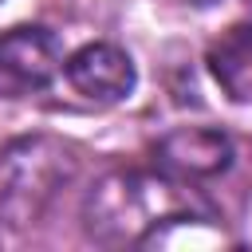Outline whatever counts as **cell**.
<instances>
[{
    "label": "cell",
    "mask_w": 252,
    "mask_h": 252,
    "mask_svg": "<svg viewBox=\"0 0 252 252\" xmlns=\"http://www.w3.org/2000/svg\"><path fill=\"white\" fill-rule=\"evenodd\" d=\"M201 217V201L169 177L114 169L98 177L83 201V228L98 244H146L158 228Z\"/></svg>",
    "instance_id": "1"
},
{
    "label": "cell",
    "mask_w": 252,
    "mask_h": 252,
    "mask_svg": "<svg viewBox=\"0 0 252 252\" xmlns=\"http://www.w3.org/2000/svg\"><path fill=\"white\" fill-rule=\"evenodd\" d=\"M71 177L75 150L51 134H32L0 146V220L16 228L39 220Z\"/></svg>",
    "instance_id": "2"
},
{
    "label": "cell",
    "mask_w": 252,
    "mask_h": 252,
    "mask_svg": "<svg viewBox=\"0 0 252 252\" xmlns=\"http://www.w3.org/2000/svg\"><path fill=\"white\" fill-rule=\"evenodd\" d=\"M63 67L59 39L39 24L0 32V98H28L43 91Z\"/></svg>",
    "instance_id": "3"
},
{
    "label": "cell",
    "mask_w": 252,
    "mask_h": 252,
    "mask_svg": "<svg viewBox=\"0 0 252 252\" xmlns=\"http://www.w3.org/2000/svg\"><path fill=\"white\" fill-rule=\"evenodd\" d=\"M67 83L91 102H122L134 91V59L118 43H83L63 63Z\"/></svg>",
    "instance_id": "4"
},
{
    "label": "cell",
    "mask_w": 252,
    "mask_h": 252,
    "mask_svg": "<svg viewBox=\"0 0 252 252\" xmlns=\"http://www.w3.org/2000/svg\"><path fill=\"white\" fill-rule=\"evenodd\" d=\"M158 165L173 177H217L232 165V142L213 126H181L158 142Z\"/></svg>",
    "instance_id": "5"
},
{
    "label": "cell",
    "mask_w": 252,
    "mask_h": 252,
    "mask_svg": "<svg viewBox=\"0 0 252 252\" xmlns=\"http://www.w3.org/2000/svg\"><path fill=\"white\" fill-rule=\"evenodd\" d=\"M217 87L232 102H252V24H232L224 28L205 55Z\"/></svg>",
    "instance_id": "6"
},
{
    "label": "cell",
    "mask_w": 252,
    "mask_h": 252,
    "mask_svg": "<svg viewBox=\"0 0 252 252\" xmlns=\"http://www.w3.org/2000/svg\"><path fill=\"white\" fill-rule=\"evenodd\" d=\"M193 4H217V0H193Z\"/></svg>",
    "instance_id": "7"
}]
</instances>
